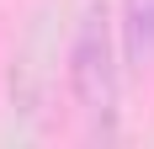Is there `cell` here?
Returning a JSON list of instances; mask_svg holds the SVG:
<instances>
[{"instance_id":"2","label":"cell","mask_w":154,"mask_h":149,"mask_svg":"<svg viewBox=\"0 0 154 149\" xmlns=\"http://www.w3.org/2000/svg\"><path fill=\"white\" fill-rule=\"evenodd\" d=\"M117 37H122V64L149 69L154 64V0H122Z\"/></svg>"},{"instance_id":"1","label":"cell","mask_w":154,"mask_h":149,"mask_svg":"<svg viewBox=\"0 0 154 149\" xmlns=\"http://www.w3.org/2000/svg\"><path fill=\"white\" fill-rule=\"evenodd\" d=\"M69 90L101 138L117 133V101H122V53H117V21L106 0H91L75 21L69 43Z\"/></svg>"}]
</instances>
